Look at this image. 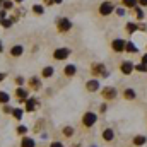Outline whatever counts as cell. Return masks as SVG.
<instances>
[{
  "mask_svg": "<svg viewBox=\"0 0 147 147\" xmlns=\"http://www.w3.org/2000/svg\"><path fill=\"white\" fill-rule=\"evenodd\" d=\"M55 26H57V31H58V33L65 34V33H69V31L72 29V21H70L69 17H57Z\"/></svg>",
  "mask_w": 147,
  "mask_h": 147,
  "instance_id": "6da1fadb",
  "label": "cell"
},
{
  "mask_svg": "<svg viewBox=\"0 0 147 147\" xmlns=\"http://www.w3.org/2000/svg\"><path fill=\"white\" fill-rule=\"evenodd\" d=\"M115 10H116V5L113 3V0H105V2L98 7V12H99L101 17H108V16H111Z\"/></svg>",
  "mask_w": 147,
  "mask_h": 147,
  "instance_id": "7a4b0ae2",
  "label": "cell"
},
{
  "mask_svg": "<svg viewBox=\"0 0 147 147\" xmlns=\"http://www.w3.org/2000/svg\"><path fill=\"white\" fill-rule=\"evenodd\" d=\"M91 74L98 79V77H108L110 75V72H108V69L105 67V63H98V62H94L92 65H91Z\"/></svg>",
  "mask_w": 147,
  "mask_h": 147,
  "instance_id": "3957f363",
  "label": "cell"
},
{
  "mask_svg": "<svg viewBox=\"0 0 147 147\" xmlns=\"http://www.w3.org/2000/svg\"><path fill=\"white\" fill-rule=\"evenodd\" d=\"M70 55H72V50H70L69 46H60V48H57V50L53 51V58H55L57 62H63V60H67Z\"/></svg>",
  "mask_w": 147,
  "mask_h": 147,
  "instance_id": "277c9868",
  "label": "cell"
},
{
  "mask_svg": "<svg viewBox=\"0 0 147 147\" xmlns=\"http://www.w3.org/2000/svg\"><path fill=\"white\" fill-rule=\"evenodd\" d=\"M98 123V113H94V111H86L84 115H82V125L86 127V128H91V127H94Z\"/></svg>",
  "mask_w": 147,
  "mask_h": 147,
  "instance_id": "5b68a950",
  "label": "cell"
},
{
  "mask_svg": "<svg viewBox=\"0 0 147 147\" xmlns=\"http://www.w3.org/2000/svg\"><path fill=\"white\" fill-rule=\"evenodd\" d=\"M125 46H127V41L123 38H115L111 39V50L115 53H123L125 51Z\"/></svg>",
  "mask_w": 147,
  "mask_h": 147,
  "instance_id": "8992f818",
  "label": "cell"
},
{
  "mask_svg": "<svg viewBox=\"0 0 147 147\" xmlns=\"http://www.w3.org/2000/svg\"><path fill=\"white\" fill-rule=\"evenodd\" d=\"M116 94H118V91H116V87H113V86H106V87L101 89V96H103L106 101H113V99L116 98Z\"/></svg>",
  "mask_w": 147,
  "mask_h": 147,
  "instance_id": "52a82bcc",
  "label": "cell"
},
{
  "mask_svg": "<svg viewBox=\"0 0 147 147\" xmlns=\"http://www.w3.org/2000/svg\"><path fill=\"white\" fill-rule=\"evenodd\" d=\"M135 70V65L130 62V60H123L121 63H120V72L123 74V75H132Z\"/></svg>",
  "mask_w": 147,
  "mask_h": 147,
  "instance_id": "ba28073f",
  "label": "cell"
},
{
  "mask_svg": "<svg viewBox=\"0 0 147 147\" xmlns=\"http://www.w3.org/2000/svg\"><path fill=\"white\" fill-rule=\"evenodd\" d=\"M16 98L19 99V103H26V99L29 98V89L28 87H16Z\"/></svg>",
  "mask_w": 147,
  "mask_h": 147,
  "instance_id": "9c48e42d",
  "label": "cell"
},
{
  "mask_svg": "<svg viewBox=\"0 0 147 147\" xmlns=\"http://www.w3.org/2000/svg\"><path fill=\"white\" fill-rule=\"evenodd\" d=\"M36 108H39V103H38L36 98H28L26 103H24V111H34Z\"/></svg>",
  "mask_w": 147,
  "mask_h": 147,
  "instance_id": "30bf717a",
  "label": "cell"
},
{
  "mask_svg": "<svg viewBox=\"0 0 147 147\" xmlns=\"http://www.w3.org/2000/svg\"><path fill=\"white\" fill-rule=\"evenodd\" d=\"M99 87H101L99 79H91V80H87V82H86V89H87L89 92H98V91H99Z\"/></svg>",
  "mask_w": 147,
  "mask_h": 147,
  "instance_id": "8fae6325",
  "label": "cell"
},
{
  "mask_svg": "<svg viewBox=\"0 0 147 147\" xmlns=\"http://www.w3.org/2000/svg\"><path fill=\"white\" fill-rule=\"evenodd\" d=\"M28 86H29V89H33V91H39V89L43 87L39 77H29V79H28Z\"/></svg>",
  "mask_w": 147,
  "mask_h": 147,
  "instance_id": "7c38bea8",
  "label": "cell"
},
{
  "mask_svg": "<svg viewBox=\"0 0 147 147\" xmlns=\"http://www.w3.org/2000/svg\"><path fill=\"white\" fill-rule=\"evenodd\" d=\"M9 53H10L12 58H19V57H22V53H24V46H22V45H14Z\"/></svg>",
  "mask_w": 147,
  "mask_h": 147,
  "instance_id": "4fadbf2b",
  "label": "cell"
},
{
  "mask_svg": "<svg viewBox=\"0 0 147 147\" xmlns=\"http://www.w3.org/2000/svg\"><path fill=\"white\" fill-rule=\"evenodd\" d=\"M134 10V16H135V19H137V22H140V21H146V12H144V9L142 7H135V9H132Z\"/></svg>",
  "mask_w": 147,
  "mask_h": 147,
  "instance_id": "5bb4252c",
  "label": "cell"
},
{
  "mask_svg": "<svg viewBox=\"0 0 147 147\" xmlns=\"http://www.w3.org/2000/svg\"><path fill=\"white\" fill-rule=\"evenodd\" d=\"M123 98H125L127 101H134V99L137 98V92H135L132 87H125V91H123Z\"/></svg>",
  "mask_w": 147,
  "mask_h": 147,
  "instance_id": "9a60e30c",
  "label": "cell"
},
{
  "mask_svg": "<svg viewBox=\"0 0 147 147\" xmlns=\"http://www.w3.org/2000/svg\"><path fill=\"white\" fill-rule=\"evenodd\" d=\"M53 74H55V69L51 65H46V67L41 69V77L43 79H50V77H53Z\"/></svg>",
  "mask_w": 147,
  "mask_h": 147,
  "instance_id": "2e32d148",
  "label": "cell"
},
{
  "mask_svg": "<svg viewBox=\"0 0 147 147\" xmlns=\"http://www.w3.org/2000/svg\"><path fill=\"white\" fill-rule=\"evenodd\" d=\"M21 147H36V140L31 139V137H28V135H24L21 139Z\"/></svg>",
  "mask_w": 147,
  "mask_h": 147,
  "instance_id": "e0dca14e",
  "label": "cell"
},
{
  "mask_svg": "<svg viewBox=\"0 0 147 147\" xmlns=\"http://www.w3.org/2000/svg\"><path fill=\"white\" fill-rule=\"evenodd\" d=\"M24 14H26V9H24V7H17L10 17H12V21H14V22H17V21H19V19H21Z\"/></svg>",
  "mask_w": 147,
  "mask_h": 147,
  "instance_id": "ac0fdd59",
  "label": "cell"
},
{
  "mask_svg": "<svg viewBox=\"0 0 147 147\" xmlns=\"http://www.w3.org/2000/svg\"><path fill=\"white\" fill-rule=\"evenodd\" d=\"M125 31L128 34H135V33H139V24L137 22H127L125 24Z\"/></svg>",
  "mask_w": 147,
  "mask_h": 147,
  "instance_id": "d6986e66",
  "label": "cell"
},
{
  "mask_svg": "<svg viewBox=\"0 0 147 147\" xmlns=\"http://www.w3.org/2000/svg\"><path fill=\"white\" fill-rule=\"evenodd\" d=\"M146 142H147L146 135H135V137H134V140H132V144H134V146H137V147L146 146Z\"/></svg>",
  "mask_w": 147,
  "mask_h": 147,
  "instance_id": "ffe728a7",
  "label": "cell"
},
{
  "mask_svg": "<svg viewBox=\"0 0 147 147\" xmlns=\"http://www.w3.org/2000/svg\"><path fill=\"white\" fill-rule=\"evenodd\" d=\"M63 74H65L67 77H74V75L77 74V67H75L74 63H69V65H65V69H63Z\"/></svg>",
  "mask_w": 147,
  "mask_h": 147,
  "instance_id": "44dd1931",
  "label": "cell"
},
{
  "mask_svg": "<svg viewBox=\"0 0 147 147\" xmlns=\"http://www.w3.org/2000/svg\"><path fill=\"white\" fill-rule=\"evenodd\" d=\"M31 10H33L34 16H43V14H45V5H43V3H33Z\"/></svg>",
  "mask_w": 147,
  "mask_h": 147,
  "instance_id": "7402d4cb",
  "label": "cell"
},
{
  "mask_svg": "<svg viewBox=\"0 0 147 147\" xmlns=\"http://www.w3.org/2000/svg\"><path fill=\"white\" fill-rule=\"evenodd\" d=\"M113 139H115V132H113V128H105V130H103V140L111 142Z\"/></svg>",
  "mask_w": 147,
  "mask_h": 147,
  "instance_id": "603a6c76",
  "label": "cell"
},
{
  "mask_svg": "<svg viewBox=\"0 0 147 147\" xmlns=\"http://www.w3.org/2000/svg\"><path fill=\"white\" fill-rule=\"evenodd\" d=\"M125 51H127V53H139V46H137L134 41H127Z\"/></svg>",
  "mask_w": 147,
  "mask_h": 147,
  "instance_id": "cb8c5ba5",
  "label": "cell"
},
{
  "mask_svg": "<svg viewBox=\"0 0 147 147\" xmlns=\"http://www.w3.org/2000/svg\"><path fill=\"white\" fill-rule=\"evenodd\" d=\"M120 2H121V7H125V9H135L139 5L137 0H120Z\"/></svg>",
  "mask_w": 147,
  "mask_h": 147,
  "instance_id": "d4e9b609",
  "label": "cell"
},
{
  "mask_svg": "<svg viewBox=\"0 0 147 147\" xmlns=\"http://www.w3.org/2000/svg\"><path fill=\"white\" fill-rule=\"evenodd\" d=\"M12 24H14L12 17H5V19H2V21H0V26H2L3 29H9V28H12Z\"/></svg>",
  "mask_w": 147,
  "mask_h": 147,
  "instance_id": "484cf974",
  "label": "cell"
},
{
  "mask_svg": "<svg viewBox=\"0 0 147 147\" xmlns=\"http://www.w3.org/2000/svg\"><path fill=\"white\" fill-rule=\"evenodd\" d=\"M14 0H3L2 2V5H0V9H5V10H12L14 9Z\"/></svg>",
  "mask_w": 147,
  "mask_h": 147,
  "instance_id": "4316f807",
  "label": "cell"
},
{
  "mask_svg": "<svg viewBox=\"0 0 147 147\" xmlns=\"http://www.w3.org/2000/svg\"><path fill=\"white\" fill-rule=\"evenodd\" d=\"M10 101V96H9V92H5V91H0V105H7Z\"/></svg>",
  "mask_w": 147,
  "mask_h": 147,
  "instance_id": "83f0119b",
  "label": "cell"
},
{
  "mask_svg": "<svg viewBox=\"0 0 147 147\" xmlns=\"http://www.w3.org/2000/svg\"><path fill=\"white\" fill-rule=\"evenodd\" d=\"M16 132L21 135V137H24V135H28V132H29V128L26 127V125H19L17 128H16Z\"/></svg>",
  "mask_w": 147,
  "mask_h": 147,
  "instance_id": "f1b7e54d",
  "label": "cell"
},
{
  "mask_svg": "<svg viewBox=\"0 0 147 147\" xmlns=\"http://www.w3.org/2000/svg\"><path fill=\"white\" fill-rule=\"evenodd\" d=\"M22 115H24V110L22 108H14V111H12V116L16 120H22Z\"/></svg>",
  "mask_w": 147,
  "mask_h": 147,
  "instance_id": "f546056e",
  "label": "cell"
},
{
  "mask_svg": "<svg viewBox=\"0 0 147 147\" xmlns=\"http://www.w3.org/2000/svg\"><path fill=\"white\" fill-rule=\"evenodd\" d=\"M62 132H63V135H65V137H72L75 130H74V127H63V130H62Z\"/></svg>",
  "mask_w": 147,
  "mask_h": 147,
  "instance_id": "4dcf8cb0",
  "label": "cell"
},
{
  "mask_svg": "<svg viewBox=\"0 0 147 147\" xmlns=\"http://www.w3.org/2000/svg\"><path fill=\"white\" fill-rule=\"evenodd\" d=\"M135 70H137V72H142V74H147V65H144L142 62H139V63L135 65Z\"/></svg>",
  "mask_w": 147,
  "mask_h": 147,
  "instance_id": "1f68e13d",
  "label": "cell"
},
{
  "mask_svg": "<svg viewBox=\"0 0 147 147\" xmlns=\"http://www.w3.org/2000/svg\"><path fill=\"white\" fill-rule=\"evenodd\" d=\"M115 14H116L118 17H123V16H127V9H125V7H116Z\"/></svg>",
  "mask_w": 147,
  "mask_h": 147,
  "instance_id": "d6a6232c",
  "label": "cell"
},
{
  "mask_svg": "<svg viewBox=\"0 0 147 147\" xmlns=\"http://www.w3.org/2000/svg\"><path fill=\"white\" fill-rule=\"evenodd\" d=\"M2 111L3 113H7V115H12V111H14V108L7 103V105H2Z\"/></svg>",
  "mask_w": 147,
  "mask_h": 147,
  "instance_id": "836d02e7",
  "label": "cell"
},
{
  "mask_svg": "<svg viewBox=\"0 0 147 147\" xmlns=\"http://www.w3.org/2000/svg\"><path fill=\"white\" fill-rule=\"evenodd\" d=\"M14 82H16L17 87H21V86H24V77H22V75H17V77L14 79Z\"/></svg>",
  "mask_w": 147,
  "mask_h": 147,
  "instance_id": "e575fe53",
  "label": "cell"
},
{
  "mask_svg": "<svg viewBox=\"0 0 147 147\" xmlns=\"http://www.w3.org/2000/svg\"><path fill=\"white\" fill-rule=\"evenodd\" d=\"M139 24V31H147V24L144 21H140V22H137Z\"/></svg>",
  "mask_w": 147,
  "mask_h": 147,
  "instance_id": "d590c367",
  "label": "cell"
},
{
  "mask_svg": "<svg viewBox=\"0 0 147 147\" xmlns=\"http://www.w3.org/2000/svg\"><path fill=\"white\" fill-rule=\"evenodd\" d=\"M5 17H7V10H5V9H0V21L5 19Z\"/></svg>",
  "mask_w": 147,
  "mask_h": 147,
  "instance_id": "8d00e7d4",
  "label": "cell"
},
{
  "mask_svg": "<svg viewBox=\"0 0 147 147\" xmlns=\"http://www.w3.org/2000/svg\"><path fill=\"white\" fill-rule=\"evenodd\" d=\"M50 147H63V144H62V142H58V140H55V142H51V144H50Z\"/></svg>",
  "mask_w": 147,
  "mask_h": 147,
  "instance_id": "74e56055",
  "label": "cell"
},
{
  "mask_svg": "<svg viewBox=\"0 0 147 147\" xmlns=\"http://www.w3.org/2000/svg\"><path fill=\"white\" fill-rule=\"evenodd\" d=\"M43 5H55V0H43Z\"/></svg>",
  "mask_w": 147,
  "mask_h": 147,
  "instance_id": "f35d334b",
  "label": "cell"
},
{
  "mask_svg": "<svg viewBox=\"0 0 147 147\" xmlns=\"http://www.w3.org/2000/svg\"><path fill=\"white\" fill-rule=\"evenodd\" d=\"M137 2H139V7H142V9L147 7V0H137Z\"/></svg>",
  "mask_w": 147,
  "mask_h": 147,
  "instance_id": "ab89813d",
  "label": "cell"
},
{
  "mask_svg": "<svg viewBox=\"0 0 147 147\" xmlns=\"http://www.w3.org/2000/svg\"><path fill=\"white\" fill-rule=\"evenodd\" d=\"M106 110H108V106H106V105L103 103V105L99 106V113H105V111H106Z\"/></svg>",
  "mask_w": 147,
  "mask_h": 147,
  "instance_id": "60d3db41",
  "label": "cell"
},
{
  "mask_svg": "<svg viewBox=\"0 0 147 147\" xmlns=\"http://www.w3.org/2000/svg\"><path fill=\"white\" fill-rule=\"evenodd\" d=\"M140 62H142L144 65H147V53H144V55H142V58H140Z\"/></svg>",
  "mask_w": 147,
  "mask_h": 147,
  "instance_id": "b9f144b4",
  "label": "cell"
},
{
  "mask_svg": "<svg viewBox=\"0 0 147 147\" xmlns=\"http://www.w3.org/2000/svg\"><path fill=\"white\" fill-rule=\"evenodd\" d=\"M5 79H7V74H5V72H0V82H2V80H5Z\"/></svg>",
  "mask_w": 147,
  "mask_h": 147,
  "instance_id": "7bdbcfd3",
  "label": "cell"
},
{
  "mask_svg": "<svg viewBox=\"0 0 147 147\" xmlns=\"http://www.w3.org/2000/svg\"><path fill=\"white\" fill-rule=\"evenodd\" d=\"M0 53H3V43L0 41Z\"/></svg>",
  "mask_w": 147,
  "mask_h": 147,
  "instance_id": "ee69618b",
  "label": "cell"
},
{
  "mask_svg": "<svg viewBox=\"0 0 147 147\" xmlns=\"http://www.w3.org/2000/svg\"><path fill=\"white\" fill-rule=\"evenodd\" d=\"M62 2H63V0H55V5H60Z\"/></svg>",
  "mask_w": 147,
  "mask_h": 147,
  "instance_id": "f6af8a7d",
  "label": "cell"
},
{
  "mask_svg": "<svg viewBox=\"0 0 147 147\" xmlns=\"http://www.w3.org/2000/svg\"><path fill=\"white\" fill-rule=\"evenodd\" d=\"M14 2H16V3H22L24 0H14Z\"/></svg>",
  "mask_w": 147,
  "mask_h": 147,
  "instance_id": "bcb514c9",
  "label": "cell"
},
{
  "mask_svg": "<svg viewBox=\"0 0 147 147\" xmlns=\"http://www.w3.org/2000/svg\"><path fill=\"white\" fill-rule=\"evenodd\" d=\"M70 147H82L80 144H74V146H70Z\"/></svg>",
  "mask_w": 147,
  "mask_h": 147,
  "instance_id": "7dc6e473",
  "label": "cell"
},
{
  "mask_svg": "<svg viewBox=\"0 0 147 147\" xmlns=\"http://www.w3.org/2000/svg\"><path fill=\"white\" fill-rule=\"evenodd\" d=\"M2 2H3V0H0V5H2Z\"/></svg>",
  "mask_w": 147,
  "mask_h": 147,
  "instance_id": "c3c4849f",
  "label": "cell"
},
{
  "mask_svg": "<svg viewBox=\"0 0 147 147\" xmlns=\"http://www.w3.org/2000/svg\"><path fill=\"white\" fill-rule=\"evenodd\" d=\"M146 48H147V46H146Z\"/></svg>",
  "mask_w": 147,
  "mask_h": 147,
  "instance_id": "681fc988",
  "label": "cell"
}]
</instances>
